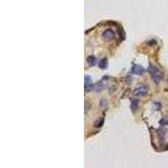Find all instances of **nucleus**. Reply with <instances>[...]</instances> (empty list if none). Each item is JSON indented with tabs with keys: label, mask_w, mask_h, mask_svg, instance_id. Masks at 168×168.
I'll return each instance as SVG.
<instances>
[{
	"label": "nucleus",
	"mask_w": 168,
	"mask_h": 168,
	"mask_svg": "<svg viewBox=\"0 0 168 168\" xmlns=\"http://www.w3.org/2000/svg\"><path fill=\"white\" fill-rule=\"evenodd\" d=\"M148 72H149V73L151 74V78H152L153 81H154L155 83L158 84V83L161 81V79H162V75H161V72H160L159 70L157 69L156 67L150 65V66H149V68H148Z\"/></svg>",
	"instance_id": "f257e3e1"
},
{
	"label": "nucleus",
	"mask_w": 168,
	"mask_h": 168,
	"mask_svg": "<svg viewBox=\"0 0 168 168\" xmlns=\"http://www.w3.org/2000/svg\"><path fill=\"white\" fill-rule=\"evenodd\" d=\"M148 91H149V87L146 85H142V86H140L139 87H137L134 90V95L135 97H143V96H146L148 93Z\"/></svg>",
	"instance_id": "f03ea898"
},
{
	"label": "nucleus",
	"mask_w": 168,
	"mask_h": 168,
	"mask_svg": "<svg viewBox=\"0 0 168 168\" xmlns=\"http://www.w3.org/2000/svg\"><path fill=\"white\" fill-rule=\"evenodd\" d=\"M103 38L106 41H110L114 38V33L112 30H106L103 33Z\"/></svg>",
	"instance_id": "7ed1b4c3"
},
{
	"label": "nucleus",
	"mask_w": 168,
	"mask_h": 168,
	"mask_svg": "<svg viewBox=\"0 0 168 168\" xmlns=\"http://www.w3.org/2000/svg\"><path fill=\"white\" fill-rule=\"evenodd\" d=\"M132 73L135 74V75H142L144 72V68L140 65H134L132 66Z\"/></svg>",
	"instance_id": "20e7f679"
},
{
	"label": "nucleus",
	"mask_w": 168,
	"mask_h": 168,
	"mask_svg": "<svg viewBox=\"0 0 168 168\" xmlns=\"http://www.w3.org/2000/svg\"><path fill=\"white\" fill-rule=\"evenodd\" d=\"M87 63L90 65V66H93V65H95V63H96L97 59H96V57H95V56H90L87 57Z\"/></svg>",
	"instance_id": "39448f33"
},
{
	"label": "nucleus",
	"mask_w": 168,
	"mask_h": 168,
	"mask_svg": "<svg viewBox=\"0 0 168 168\" xmlns=\"http://www.w3.org/2000/svg\"><path fill=\"white\" fill-rule=\"evenodd\" d=\"M107 64H108L107 59H106V58H104V59H102V60H100V62H99V67L102 68V69H104V68L107 66Z\"/></svg>",
	"instance_id": "423d86ee"
},
{
	"label": "nucleus",
	"mask_w": 168,
	"mask_h": 168,
	"mask_svg": "<svg viewBox=\"0 0 168 168\" xmlns=\"http://www.w3.org/2000/svg\"><path fill=\"white\" fill-rule=\"evenodd\" d=\"M137 107H138V102L135 100V101H133L132 102V104H131V109H132V111L134 112L136 109H137Z\"/></svg>",
	"instance_id": "0eeeda50"
},
{
	"label": "nucleus",
	"mask_w": 168,
	"mask_h": 168,
	"mask_svg": "<svg viewBox=\"0 0 168 168\" xmlns=\"http://www.w3.org/2000/svg\"><path fill=\"white\" fill-rule=\"evenodd\" d=\"M89 85H91V78L90 77L86 76V77H85V87H88Z\"/></svg>",
	"instance_id": "6e6552de"
},
{
	"label": "nucleus",
	"mask_w": 168,
	"mask_h": 168,
	"mask_svg": "<svg viewBox=\"0 0 168 168\" xmlns=\"http://www.w3.org/2000/svg\"><path fill=\"white\" fill-rule=\"evenodd\" d=\"M160 124L161 125H168V119H163L160 121Z\"/></svg>",
	"instance_id": "1a4fd4ad"
}]
</instances>
